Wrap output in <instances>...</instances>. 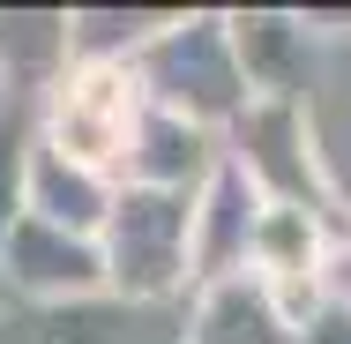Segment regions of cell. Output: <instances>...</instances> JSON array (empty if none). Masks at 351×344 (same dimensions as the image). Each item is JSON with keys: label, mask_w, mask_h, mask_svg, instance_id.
I'll list each match as a JSON object with an SVG mask.
<instances>
[{"label": "cell", "mask_w": 351, "mask_h": 344, "mask_svg": "<svg viewBox=\"0 0 351 344\" xmlns=\"http://www.w3.org/2000/svg\"><path fill=\"white\" fill-rule=\"evenodd\" d=\"M128 75H135L142 105H157V113L202 128V135H224V128L254 105V90H247V75H239V53H232V23L210 15V8L172 15L135 60H128Z\"/></svg>", "instance_id": "obj_1"}, {"label": "cell", "mask_w": 351, "mask_h": 344, "mask_svg": "<svg viewBox=\"0 0 351 344\" xmlns=\"http://www.w3.org/2000/svg\"><path fill=\"white\" fill-rule=\"evenodd\" d=\"M97 255H105V299L120 307H165L195 284V195H165V187H112V209L97 225Z\"/></svg>", "instance_id": "obj_2"}, {"label": "cell", "mask_w": 351, "mask_h": 344, "mask_svg": "<svg viewBox=\"0 0 351 344\" xmlns=\"http://www.w3.org/2000/svg\"><path fill=\"white\" fill-rule=\"evenodd\" d=\"M142 120V90L128 60H68V75L38 98V142L97 180H120Z\"/></svg>", "instance_id": "obj_3"}, {"label": "cell", "mask_w": 351, "mask_h": 344, "mask_svg": "<svg viewBox=\"0 0 351 344\" xmlns=\"http://www.w3.org/2000/svg\"><path fill=\"white\" fill-rule=\"evenodd\" d=\"M217 142L262 203H299V209H322V217L337 209V187L322 180V157H314L306 98H254Z\"/></svg>", "instance_id": "obj_4"}, {"label": "cell", "mask_w": 351, "mask_h": 344, "mask_svg": "<svg viewBox=\"0 0 351 344\" xmlns=\"http://www.w3.org/2000/svg\"><path fill=\"white\" fill-rule=\"evenodd\" d=\"M0 299L8 307H82V299H105V255H97V240L23 209L0 232Z\"/></svg>", "instance_id": "obj_5"}, {"label": "cell", "mask_w": 351, "mask_h": 344, "mask_svg": "<svg viewBox=\"0 0 351 344\" xmlns=\"http://www.w3.org/2000/svg\"><path fill=\"white\" fill-rule=\"evenodd\" d=\"M262 195L247 187V172L232 157H217V172L195 187V284L247 277V232H254Z\"/></svg>", "instance_id": "obj_6"}, {"label": "cell", "mask_w": 351, "mask_h": 344, "mask_svg": "<svg viewBox=\"0 0 351 344\" xmlns=\"http://www.w3.org/2000/svg\"><path fill=\"white\" fill-rule=\"evenodd\" d=\"M217 157H224V142H217V135L172 120V113H157V105H142L120 180H128V187H165V195H195V187L217 172Z\"/></svg>", "instance_id": "obj_7"}, {"label": "cell", "mask_w": 351, "mask_h": 344, "mask_svg": "<svg viewBox=\"0 0 351 344\" xmlns=\"http://www.w3.org/2000/svg\"><path fill=\"white\" fill-rule=\"evenodd\" d=\"M172 344H299V330L269 299V284L224 277V284H195V307H187Z\"/></svg>", "instance_id": "obj_8"}, {"label": "cell", "mask_w": 351, "mask_h": 344, "mask_svg": "<svg viewBox=\"0 0 351 344\" xmlns=\"http://www.w3.org/2000/svg\"><path fill=\"white\" fill-rule=\"evenodd\" d=\"M232 23V53H239V75H247V90L254 98H306V15H269V8H254V15H224Z\"/></svg>", "instance_id": "obj_9"}, {"label": "cell", "mask_w": 351, "mask_h": 344, "mask_svg": "<svg viewBox=\"0 0 351 344\" xmlns=\"http://www.w3.org/2000/svg\"><path fill=\"white\" fill-rule=\"evenodd\" d=\"M68 75V15L60 8H15L0 15V98H45Z\"/></svg>", "instance_id": "obj_10"}, {"label": "cell", "mask_w": 351, "mask_h": 344, "mask_svg": "<svg viewBox=\"0 0 351 344\" xmlns=\"http://www.w3.org/2000/svg\"><path fill=\"white\" fill-rule=\"evenodd\" d=\"M112 187H120V180H97V172L68 165V157H53L45 142H30V165H23V209H30V217L97 240V225H105V209H112Z\"/></svg>", "instance_id": "obj_11"}, {"label": "cell", "mask_w": 351, "mask_h": 344, "mask_svg": "<svg viewBox=\"0 0 351 344\" xmlns=\"http://www.w3.org/2000/svg\"><path fill=\"white\" fill-rule=\"evenodd\" d=\"M142 307L82 299V307H0V344H135Z\"/></svg>", "instance_id": "obj_12"}, {"label": "cell", "mask_w": 351, "mask_h": 344, "mask_svg": "<svg viewBox=\"0 0 351 344\" xmlns=\"http://www.w3.org/2000/svg\"><path fill=\"white\" fill-rule=\"evenodd\" d=\"M299 344H351V307H337V299H322V314L299 330Z\"/></svg>", "instance_id": "obj_13"}, {"label": "cell", "mask_w": 351, "mask_h": 344, "mask_svg": "<svg viewBox=\"0 0 351 344\" xmlns=\"http://www.w3.org/2000/svg\"><path fill=\"white\" fill-rule=\"evenodd\" d=\"M322 284H329V299H337V307H351V240L329 247V277H322Z\"/></svg>", "instance_id": "obj_14"}]
</instances>
